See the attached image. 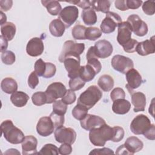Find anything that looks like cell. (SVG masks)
Returning a JSON list of instances; mask_svg holds the SVG:
<instances>
[{"label":"cell","mask_w":155,"mask_h":155,"mask_svg":"<svg viewBox=\"0 0 155 155\" xmlns=\"http://www.w3.org/2000/svg\"><path fill=\"white\" fill-rule=\"evenodd\" d=\"M65 85L60 82H55L50 84L45 93L47 96V104L54 102L57 99L62 97L67 92Z\"/></svg>","instance_id":"obj_8"},{"label":"cell","mask_w":155,"mask_h":155,"mask_svg":"<svg viewBox=\"0 0 155 155\" xmlns=\"http://www.w3.org/2000/svg\"><path fill=\"white\" fill-rule=\"evenodd\" d=\"M120 22H122V18L117 13L108 12L100 25L101 30L106 34L111 33L115 30L116 27Z\"/></svg>","instance_id":"obj_7"},{"label":"cell","mask_w":155,"mask_h":155,"mask_svg":"<svg viewBox=\"0 0 155 155\" xmlns=\"http://www.w3.org/2000/svg\"><path fill=\"white\" fill-rule=\"evenodd\" d=\"M96 73L94 68L90 65L87 64L86 65L81 66L79 70V76L84 81L89 82L92 81L95 77Z\"/></svg>","instance_id":"obj_27"},{"label":"cell","mask_w":155,"mask_h":155,"mask_svg":"<svg viewBox=\"0 0 155 155\" xmlns=\"http://www.w3.org/2000/svg\"><path fill=\"white\" fill-rule=\"evenodd\" d=\"M65 30V27L59 19H53L49 25V30L51 35L55 37L62 36Z\"/></svg>","instance_id":"obj_25"},{"label":"cell","mask_w":155,"mask_h":155,"mask_svg":"<svg viewBox=\"0 0 155 155\" xmlns=\"http://www.w3.org/2000/svg\"><path fill=\"white\" fill-rule=\"evenodd\" d=\"M114 152L112 150L108 148H96L93 150L89 154H113Z\"/></svg>","instance_id":"obj_50"},{"label":"cell","mask_w":155,"mask_h":155,"mask_svg":"<svg viewBox=\"0 0 155 155\" xmlns=\"http://www.w3.org/2000/svg\"><path fill=\"white\" fill-rule=\"evenodd\" d=\"M117 27V41L120 45L123 46L131 39L132 31L129 24L127 21L119 23Z\"/></svg>","instance_id":"obj_18"},{"label":"cell","mask_w":155,"mask_h":155,"mask_svg":"<svg viewBox=\"0 0 155 155\" xmlns=\"http://www.w3.org/2000/svg\"><path fill=\"white\" fill-rule=\"evenodd\" d=\"M39 84L38 76L36 72L32 71L28 78V85L31 89H35Z\"/></svg>","instance_id":"obj_49"},{"label":"cell","mask_w":155,"mask_h":155,"mask_svg":"<svg viewBox=\"0 0 155 155\" xmlns=\"http://www.w3.org/2000/svg\"><path fill=\"white\" fill-rule=\"evenodd\" d=\"M113 136V128L106 124L90 130L89 139L94 146L104 147L107 141L111 140Z\"/></svg>","instance_id":"obj_1"},{"label":"cell","mask_w":155,"mask_h":155,"mask_svg":"<svg viewBox=\"0 0 155 155\" xmlns=\"http://www.w3.org/2000/svg\"><path fill=\"white\" fill-rule=\"evenodd\" d=\"M59 153V148L54 145L51 143H47L44 145L41 149L40 151L38 153V154H51V155H58Z\"/></svg>","instance_id":"obj_37"},{"label":"cell","mask_w":155,"mask_h":155,"mask_svg":"<svg viewBox=\"0 0 155 155\" xmlns=\"http://www.w3.org/2000/svg\"><path fill=\"white\" fill-rule=\"evenodd\" d=\"M155 126L154 124H151L150 128L143 134L147 139L149 140H154L155 139Z\"/></svg>","instance_id":"obj_55"},{"label":"cell","mask_w":155,"mask_h":155,"mask_svg":"<svg viewBox=\"0 0 155 155\" xmlns=\"http://www.w3.org/2000/svg\"><path fill=\"white\" fill-rule=\"evenodd\" d=\"M1 39V52L3 53L6 51L8 47V41L4 38L2 35L0 36Z\"/></svg>","instance_id":"obj_57"},{"label":"cell","mask_w":155,"mask_h":155,"mask_svg":"<svg viewBox=\"0 0 155 155\" xmlns=\"http://www.w3.org/2000/svg\"><path fill=\"white\" fill-rule=\"evenodd\" d=\"M76 96L74 91L71 90H67L65 94L62 97V101L67 105H70L75 102Z\"/></svg>","instance_id":"obj_45"},{"label":"cell","mask_w":155,"mask_h":155,"mask_svg":"<svg viewBox=\"0 0 155 155\" xmlns=\"http://www.w3.org/2000/svg\"><path fill=\"white\" fill-rule=\"evenodd\" d=\"M51 120L53 121L54 127L56 128L58 127H59L62 125H64V115H61V114H56L55 113H54L53 111L50 114L49 116Z\"/></svg>","instance_id":"obj_44"},{"label":"cell","mask_w":155,"mask_h":155,"mask_svg":"<svg viewBox=\"0 0 155 155\" xmlns=\"http://www.w3.org/2000/svg\"><path fill=\"white\" fill-rule=\"evenodd\" d=\"M81 127L85 130L99 127L105 124V121L102 117L91 114H87V116L80 122Z\"/></svg>","instance_id":"obj_15"},{"label":"cell","mask_w":155,"mask_h":155,"mask_svg":"<svg viewBox=\"0 0 155 155\" xmlns=\"http://www.w3.org/2000/svg\"><path fill=\"white\" fill-rule=\"evenodd\" d=\"M151 123L149 118L145 114L136 116L130 124L131 132L136 135L143 134L151 127Z\"/></svg>","instance_id":"obj_6"},{"label":"cell","mask_w":155,"mask_h":155,"mask_svg":"<svg viewBox=\"0 0 155 155\" xmlns=\"http://www.w3.org/2000/svg\"><path fill=\"white\" fill-rule=\"evenodd\" d=\"M65 68L68 72V76L70 78H74L79 76L81 68V59L74 56L67 57L63 61Z\"/></svg>","instance_id":"obj_13"},{"label":"cell","mask_w":155,"mask_h":155,"mask_svg":"<svg viewBox=\"0 0 155 155\" xmlns=\"http://www.w3.org/2000/svg\"><path fill=\"white\" fill-rule=\"evenodd\" d=\"M111 63L113 68L115 70L123 74H125L128 71L134 67L133 61L130 58L120 54L114 56Z\"/></svg>","instance_id":"obj_11"},{"label":"cell","mask_w":155,"mask_h":155,"mask_svg":"<svg viewBox=\"0 0 155 155\" xmlns=\"http://www.w3.org/2000/svg\"><path fill=\"white\" fill-rule=\"evenodd\" d=\"M1 87L2 90L5 93L12 94L16 91L18 84L14 79L12 78H5L2 81Z\"/></svg>","instance_id":"obj_28"},{"label":"cell","mask_w":155,"mask_h":155,"mask_svg":"<svg viewBox=\"0 0 155 155\" xmlns=\"http://www.w3.org/2000/svg\"><path fill=\"white\" fill-rule=\"evenodd\" d=\"M143 1L141 0H126V4L129 9H137L142 5Z\"/></svg>","instance_id":"obj_52"},{"label":"cell","mask_w":155,"mask_h":155,"mask_svg":"<svg viewBox=\"0 0 155 155\" xmlns=\"http://www.w3.org/2000/svg\"><path fill=\"white\" fill-rule=\"evenodd\" d=\"M85 84L84 82L79 76L70 79L69 81V87L72 91H77L81 89Z\"/></svg>","instance_id":"obj_39"},{"label":"cell","mask_w":155,"mask_h":155,"mask_svg":"<svg viewBox=\"0 0 155 155\" xmlns=\"http://www.w3.org/2000/svg\"><path fill=\"white\" fill-rule=\"evenodd\" d=\"M136 51L140 56H147L154 53L155 52L154 36H152L150 39L138 42L136 48Z\"/></svg>","instance_id":"obj_20"},{"label":"cell","mask_w":155,"mask_h":155,"mask_svg":"<svg viewBox=\"0 0 155 155\" xmlns=\"http://www.w3.org/2000/svg\"><path fill=\"white\" fill-rule=\"evenodd\" d=\"M54 125L50 117H41L36 125L37 133L41 136L47 137L51 134L54 130Z\"/></svg>","instance_id":"obj_14"},{"label":"cell","mask_w":155,"mask_h":155,"mask_svg":"<svg viewBox=\"0 0 155 155\" xmlns=\"http://www.w3.org/2000/svg\"><path fill=\"white\" fill-rule=\"evenodd\" d=\"M54 134L56 142L61 143L73 144L76 139V133L74 130L63 125L56 128Z\"/></svg>","instance_id":"obj_5"},{"label":"cell","mask_w":155,"mask_h":155,"mask_svg":"<svg viewBox=\"0 0 155 155\" xmlns=\"http://www.w3.org/2000/svg\"><path fill=\"white\" fill-rule=\"evenodd\" d=\"M113 128V136L111 139V141L114 142H120L124 137L125 132L124 129L119 126H115Z\"/></svg>","instance_id":"obj_42"},{"label":"cell","mask_w":155,"mask_h":155,"mask_svg":"<svg viewBox=\"0 0 155 155\" xmlns=\"http://www.w3.org/2000/svg\"><path fill=\"white\" fill-rule=\"evenodd\" d=\"M37 145L38 140L35 137L31 135L25 136L22 142V154H38Z\"/></svg>","instance_id":"obj_21"},{"label":"cell","mask_w":155,"mask_h":155,"mask_svg":"<svg viewBox=\"0 0 155 155\" xmlns=\"http://www.w3.org/2000/svg\"><path fill=\"white\" fill-rule=\"evenodd\" d=\"M1 134H3L5 140L12 144L22 143L25 136L23 132L15 127L11 120H5L1 124Z\"/></svg>","instance_id":"obj_2"},{"label":"cell","mask_w":155,"mask_h":155,"mask_svg":"<svg viewBox=\"0 0 155 155\" xmlns=\"http://www.w3.org/2000/svg\"><path fill=\"white\" fill-rule=\"evenodd\" d=\"M56 71V68L54 64L51 62H46L45 73L43 75L44 78H51L54 76Z\"/></svg>","instance_id":"obj_46"},{"label":"cell","mask_w":155,"mask_h":155,"mask_svg":"<svg viewBox=\"0 0 155 155\" xmlns=\"http://www.w3.org/2000/svg\"><path fill=\"white\" fill-rule=\"evenodd\" d=\"M114 5L116 8L121 11L128 10L126 4V0H117L114 2Z\"/></svg>","instance_id":"obj_56"},{"label":"cell","mask_w":155,"mask_h":155,"mask_svg":"<svg viewBox=\"0 0 155 155\" xmlns=\"http://www.w3.org/2000/svg\"><path fill=\"white\" fill-rule=\"evenodd\" d=\"M20 154V153L18 151V150L16 149H14V148H11V149H8L4 154Z\"/></svg>","instance_id":"obj_59"},{"label":"cell","mask_w":155,"mask_h":155,"mask_svg":"<svg viewBox=\"0 0 155 155\" xmlns=\"http://www.w3.org/2000/svg\"><path fill=\"white\" fill-rule=\"evenodd\" d=\"M46 67V62L42 59H38L35 63V71L39 76H43Z\"/></svg>","instance_id":"obj_43"},{"label":"cell","mask_w":155,"mask_h":155,"mask_svg":"<svg viewBox=\"0 0 155 155\" xmlns=\"http://www.w3.org/2000/svg\"><path fill=\"white\" fill-rule=\"evenodd\" d=\"M88 109L85 106L78 104L72 110L71 114L77 120H82L88 114Z\"/></svg>","instance_id":"obj_33"},{"label":"cell","mask_w":155,"mask_h":155,"mask_svg":"<svg viewBox=\"0 0 155 155\" xmlns=\"http://www.w3.org/2000/svg\"><path fill=\"white\" fill-rule=\"evenodd\" d=\"M127 22L129 24L131 31L138 36H143L148 33L147 24L136 14L130 15Z\"/></svg>","instance_id":"obj_10"},{"label":"cell","mask_w":155,"mask_h":155,"mask_svg":"<svg viewBox=\"0 0 155 155\" xmlns=\"http://www.w3.org/2000/svg\"><path fill=\"white\" fill-rule=\"evenodd\" d=\"M138 42L134 39H131L128 42L124 44L122 47L124 51L127 53H133L136 51V48Z\"/></svg>","instance_id":"obj_48"},{"label":"cell","mask_w":155,"mask_h":155,"mask_svg":"<svg viewBox=\"0 0 155 155\" xmlns=\"http://www.w3.org/2000/svg\"><path fill=\"white\" fill-rule=\"evenodd\" d=\"M44 46L42 40L40 38H33L26 46L27 53L32 57L40 56L44 51Z\"/></svg>","instance_id":"obj_16"},{"label":"cell","mask_w":155,"mask_h":155,"mask_svg":"<svg viewBox=\"0 0 155 155\" xmlns=\"http://www.w3.org/2000/svg\"><path fill=\"white\" fill-rule=\"evenodd\" d=\"M102 92L96 85H91L79 96L77 104L87 108L88 110L93 107L102 98Z\"/></svg>","instance_id":"obj_3"},{"label":"cell","mask_w":155,"mask_h":155,"mask_svg":"<svg viewBox=\"0 0 155 155\" xmlns=\"http://www.w3.org/2000/svg\"><path fill=\"white\" fill-rule=\"evenodd\" d=\"M110 5V2L107 0H95L91 1V7L94 11L101 12L105 13L109 12Z\"/></svg>","instance_id":"obj_32"},{"label":"cell","mask_w":155,"mask_h":155,"mask_svg":"<svg viewBox=\"0 0 155 155\" xmlns=\"http://www.w3.org/2000/svg\"><path fill=\"white\" fill-rule=\"evenodd\" d=\"M124 146L130 155L140 151L143 147V142L136 136H130L127 139Z\"/></svg>","instance_id":"obj_22"},{"label":"cell","mask_w":155,"mask_h":155,"mask_svg":"<svg viewBox=\"0 0 155 155\" xmlns=\"http://www.w3.org/2000/svg\"><path fill=\"white\" fill-rule=\"evenodd\" d=\"M125 93L124 90L119 87L114 88L110 93V97L113 101L119 99H125Z\"/></svg>","instance_id":"obj_47"},{"label":"cell","mask_w":155,"mask_h":155,"mask_svg":"<svg viewBox=\"0 0 155 155\" xmlns=\"http://www.w3.org/2000/svg\"><path fill=\"white\" fill-rule=\"evenodd\" d=\"M131 108L130 102L125 99H119L113 101L112 105L113 111L117 114H125Z\"/></svg>","instance_id":"obj_23"},{"label":"cell","mask_w":155,"mask_h":155,"mask_svg":"<svg viewBox=\"0 0 155 155\" xmlns=\"http://www.w3.org/2000/svg\"><path fill=\"white\" fill-rule=\"evenodd\" d=\"M29 99L27 94L23 91H15L10 96L12 103L17 107H24Z\"/></svg>","instance_id":"obj_24"},{"label":"cell","mask_w":155,"mask_h":155,"mask_svg":"<svg viewBox=\"0 0 155 155\" xmlns=\"http://www.w3.org/2000/svg\"><path fill=\"white\" fill-rule=\"evenodd\" d=\"M1 60L4 64L6 65H12L16 60V57L15 53L10 50L5 51L2 53Z\"/></svg>","instance_id":"obj_40"},{"label":"cell","mask_w":155,"mask_h":155,"mask_svg":"<svg viewBox=\"0 0 155 155\" xmlns=\"http://www.w3.org/2000/svg\"><path fill=\"white\" fill-rule=\"evenodd\" d=\"M13 5L12 0H1L0 1V9L1 12H7L10 10Z\"/></svg>","instance_id":"obj_54"},{"label":"cell","mask_w":155,"mask_h":155,"mask_svg":"<svg viewBox=\"0 0 155 155\" xmlns=\"http://www.w3.org/2000/svg\"><path fill=\"white\" fill-rule=\"evenodd\" d=\"M96 56L98 58L105 59L109 57L113 53V48L111 44L105 39L97 41L93 46Z\"/></svg>","instance_id":"obj_12"},{"label":"cell","mask_w":155,"mask_h":155,"mask_svg":"<svg viewBox=\"0 0 155 155\" xmlns=\"http://www.w3.org/2000/svg\"><path fill=\"white\" fill-rule=\"evenodd\" d=\"M97 84L102 90L108 92L113 88L114 80L111 76L104 74L99 78Z\"/></svg>","instance_id":"obj_31"},{"label":"cell","mask_w":155,"mask_h":155,"mask_svg":"<svg viewBox=\"0 0 155 155\" xmlns=\"http://www.w3.org/2000/svg\"><path fill=\"white\" fill-rule=\"evenodd\" d=\"M16 26L11 22H7L1 27V32L2 36L8 41H12L16 33Z\"/></svg>","instance_id":"obj_26"},{"label":"cell","mask_w":155,"mask_h":155,"mask_svg":"<svg viewBox=\"0 0 155 155\" xmlns=\"http://www.w3.org/2000/svg\"><path fill=\"white\" fill-rule=\"evenodd\" d=\"M85 50L84 43H77L69 40L64 42L62 50L59 56V61L63 62L64 60L68 56H74L80 58V55Z\"/></svg>","instance_id":"obj_4"},{"label":"cell","mask_w":155,"mask_h":155,"mask_svg":"<svg viewBox=\"0 0 155 155\" xmlns=\"http://www.w3.org/2000/svg\"><path fill=\"white\" fill-rule=\"evenodd\" d=\"M53 111L56 114L64 115L67 110V104L62 101V100L56 101L53 104Z\"/></svg>","instance_id":"obj_38"},{"label":"cell","mask_w":155,"mask_h":155,"mask_svg":"<svg viewBox=\"0 0 155 155\" xmlns=\"http://www.w3.org/2000/svg\"><path fill=\"white\" fill-rule=\"evenodd\" d=\"M142 10L147 15H153L155 13V2L154 1H146L143 3Z\"/></svg>","instance_id":"obj_41"},{"label":"cell","mask_w":155,"mask_h":155,"mask_svg":"<svg viewBox=\"0 0 155 155\" xmlns=\"http://www.w3.org/2000/svg\"><path fill=\"white\" fill-rule=\"evenodd\" d=\"M131 96V102L134 106V112L143 111L146 106V96L142 92H134L133 90H128Z\"/></svg>","instance_id":"obj_19"},{"label":"cell","mask_w":155,"mask_h":155,"mask_svg":"<svg viewBox=\"0 0 155 155\" xmlns=\"http://www.w3.org/2000/svg\"><path fill=\"white\" fill-rule=\"evenodd\" d=\"M68 2L77 5L79 7L83 8L84 10L91 7V1H85V0L73 1H68Z\"/></svg>","instance_id":"obj_53"},{"label":"cell","mask_w":155,"mask_h":155,"mask_svg":"<svg viewBox=\"0 0 155 155\" xmlns=\"http://www.w3.org/2000/svg\"><path fill=\"white\" fill-rule=\"evenodd\" d=\"M0 16H1V25H3L4 24H5L7 21V16L6 15L3 13V12H0Z\"/></svg>","instance_id":"obj_58"},{"label":"cell","mask_w":155,"mask_h":155,"mask_svg":"<svg viewBox=\"0 0 155 155\" xmlns=\"http://www.w3.org/2000/svg\"><path fill=\"white\" fill-rule=\"evenodd\" d=\"M85 30H86V27L84 25H80V24L75 25L71 30V34L73 38L77 40L85 39Z\"/></svg>","instance_id":"obj_35"},{"label":"cell","mask_w":155,"mask_h":155,"mask_svg":"<svg viewBox=\"0 0 155 155\" xmlns=\"http://www.w3.org/2000/svg\"><path fill=\"white\" fill-rule=\"evenodd\" d=\"M81 17L84 22L88 25H94L97 22V15L96 12L91 7L83 10Z\"/></svg>","instance_id":"obj_29"},{"label":"cell","mask_w":155,"mask_h":155,"mask_svg":"<svg viewBox=\"0 0 155 155\" xmlns=\"http://www.w3.org/2000/svg\"><path fill=\"white\" fill-rule=\"evenodd\" d=\"M125 77L128 84L125 85L128 90H133L140 86L142 83V78L140 73L134 68H131L125 73Z\"/></svg>","instance_id":"obj_17"},{"label":"cell","mask_w":155,"mask_h":155,"mask_svg":"<svg viewBox=\"0 0 155 155\" xmlns=\"http://www.w3.org/2000/svg\"><path fill=\"white\" fill-rule=\"evenodd\" d=\"M79 10L76 6L68 5L62 9L58 19L63 22L65 28H68L77 20Z\"/></svg>","instance_id":"obj_9"},{"label":"cell","mask_w":155,"mask_h":155,"mask_svg":"<svg viewBox=\"0 0 155 155\" xmlns=\"http://www.w3.org/2000/svg\"><path fill=\"white\" fill-rule=\"evenodd\" d=\"M102 32L97 27H90L86 28L85 32V39L90 41H95L102 36Z\"/></svg>","instance_id":"obj_34"},{"label":"cell","mask_w":155,"mask_h":155,"mask_svg":"<svg viewBox=\"0 0 155 155\" xmlns=\"http://www.w3.org/2000/svg\"><path fill=\"white\" fill-rule=\"evenodd\" d=\"M59 152L62 155H68L72 152V147L71 144L62 143L59 148Z\"/></svg>","instance_id":"obj_51"},{"label":"cell","mask_w":155,"mask_h":155,"mask_svg":"<svg viewBox=\"0 0 155 155\" xmlns=\"http://www.w3.org/2000/svg\"><path fill=\"white\" fill-rule=\"evenodd\" d=\"M33 104L36 106H41L47 104V98L45 92L38 91L33 94L31 96Z\"/></svg>","instance_id":"obj_36"},{"label":"cell","mask_w":155,"mask_h":155,"mask_svg":"<svg viewBox=\"0 0 155 155\" xmlns=\"http://www.w3.org/2000/svg\"><path fill=\"white\" fill-rule=\"evenodd\" d=\"M43 6L45 7L47 12L53 16L59 15L62 10V7L60 3L58 1H41Z\"/></svg>","instance_id":"obj_30"}]
</instances>
